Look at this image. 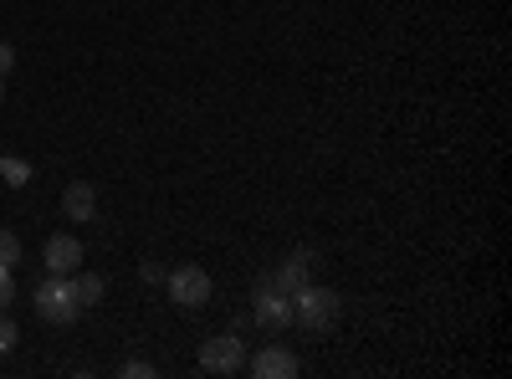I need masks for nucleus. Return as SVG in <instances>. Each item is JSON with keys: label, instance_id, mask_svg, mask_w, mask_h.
Listing matches in <instances>:
<instances>
[{"label": "nucleus", "instance_id": "2", "mask_svg": "<svg viewBox=\"0 0 512 379\" xmlns=\"http://www.w3.org/2000/svg\"><path fill=\"white\" fill-rule=\"evenodd\" d=\"M31 308H36V318H41V323H52V328H67V323L82 313V308H77V298H72V282H67V277H57V272L31 292Z\"/></svg>", "mask_w": 512, "mask_h": 379}, {"label": "nucleus", "instance_id": "17", "mask_svg": "<svg viewBox=\"0 0 512 379\" xmlns=\"http://www.w3.org/2000/svg\"><path fill=\"white\" fill-rule=\"evenodd\" d=\"M0 98H6V88H0Z\"/></svg>", "mask_w": 512, "mask_h": 379}, {"label": "nucleus", "instance_id": "1", "mask_svg": "<svg viewBox=\"0 0 512 379\" xmlns=\"http://www.w3.org/2000/svg\"><path fill=\"white\" fill-rule=\"evenodd\" d=\"M338 313H344V298H338L333 287L308 282V287H297V292H292V323H297V328L328 333V328L338 323Z\"/></svg>", "mask_w": 512, "mask_h": 379}, {"label": "nucleus", "instance_id": "12", "mask_svg": "<svg viewBox=\"0 0 512 379\" xmlns=\"http://www.w3.org/2000/svg\"><path fill=\"white\" fill-rule=\"evenodd\" d=\"M16 262H21V241H16V231L0 226V267H11V272H16Z\"/></svg>", "mask_w": 512, "mask_h": 379}, {"label": "nucleus", "instance_id": "8", "mask_svg": "<svg viewBox=\"0 0 512 379\" xmlns=\"http://www.w3.org/2000/svg\"><path fill=\"white\" fill-rule=\"evenodd\" d=\"M308 267H313V251H292V257H287V262H282L267 282H272L277 292H287V298H292L297 287H308V282H313V277H308Z\"/></svg>", "mask_w": 512, "mask_h": 379}, {"label": "nucleus", "instance_id": "16", "mask_svg": "<svg viewBox=\"0 0 512 379\" xmlns=\"http://www.w3.org/2000/svg\"><path fill=\"white\" fill-rule=\"evenodd\" d=\"M16 67V47H11V41H0V77H6Z\"/></svg>", "mask_w": 512, "mask_h": 379}, {"label": "nucleus", "instance_id": "7", "mask_svg": "<svg viewBox=\"0 0 512 379\" xmlns=\"http://www.w3.org/2000/svg\"><path fill=\"white\" fill-rule=\"evenodd\" d=\"M297 369H303V364H297V354L282 349V344H267L262 354L251 359V374H256V379H292Z\"/></svg>", "mask_w": 512, "mask_h": 379}, {"label": "nucleus", "instance_id": "15", "mask_svg": "<svg viewBox=\"0 0 512 379\" xmlns=\"http://www.w3.org/2000/svg\"><path fill=\"white\" fill-rule=\"evenodd\" d=\"M118 374H123V379H154V364H149V359H128Z\"/></svg>", "mask_w": 512, "mask_h": 379}, {"label": "nucleus", "instance_id": "3", "mask_svg": "<svg viewBox=\"0 0 512 379\" xmlns=\"http://www.w3.org/2000/svg\"><path fill=\"white\" fill-rule=\"evenodd\" d=\"M210 272L200 267V262H180L175 272H169V303L175 308H190V313H200L205 303H210Z\"/></svg>", "mask_w": 512, "mask_h": 379}, {"label": "nucleus", "instance_id": "10", "mask_svg": "<svg viewBox=\"0 0 512 379\" xmlns=\"http://www.w3.org/2000/svg\"><path fill=\"white\" fill-rule=\"evenodd\" d=\"M67 282H72V298H77V308H82V313L103 303V277H98V272H72Z\"/></svg>", "mask_w": 512, "mask_h": 379}, {"label": "nucleus", "instance_id": "13", "mask_svg": "<svg viewBox=\"0 0 512 379\" xmlns=\"http://www.w3.org/2000/svg\"><path fill=\"white\" fill-rule=\"evenodd\" d=\"M16 303V272L11 267H0V313H6Z\"/></svg>", "mask_w": 512, "mask_h": 379}, {"label": "nucleus", "instance_id": "6", "mask_svg": "<svg viewBox=\"0 0 512 379\" xmlns=\"http://www.w3.org/2000/svg\"><path fill=\"white\" fill-rule=\"evenodd\" d=\"M41 262H47V272H57V277H72V272H77V262H82V241H77L72 231L52 236V241H47V251H41Z\"/></svg>", "mask_w": 512, "mask_h": 379}, {"label": "nucleus", "instance_id": "9", "mask_svg": "<svg viewBox=\"0 0 512 379\" xmlns=\"http://www.w3.org/2000/svg\"><path fill=\"white\" fill-rule=\"evenodd\" d=\"M93 210H98V190L88 185V180H72L67 190H62V216L77 226V221H93Z\"/></svg>", "mask_w": 512, "mask_h": 379}, {"label": "nucleus", "instance_id": "11", "mask_svg": "<svg viewBox=\"0 0 512 379\" xmlns=\"http://www.w3.org/2000/svg\"><path fill=\"white\" fill-rule=\"evenodd\" d=\"M0 180L21 190V185L31 180V164H26V159H16V154H0Z\"/></svg>", "mask_w": 512, "mask_h": 379}, {"label": "nucleus", "instance_id": "5", "mask_svg": "<svg viewBox=\"0 0 512 379\" xmlns=\"http://www.w3.org/2000/svg\"><path fill=\"white\" fill-rule=\"evenodd\" d=\"M256 328H267V333H282L292 323V298L287 292H277L272 282H256V308H251Z\"/></svg>", "mask_w": 512, "mask_h": 379}, {"label": "nucleus", "instance_id": "4", "mask_svg": "<svg viewBox=\"0 0 512 379\" xmlns=\"http://www.w3.org/2000/svg\"><path fill=\"white\" fill-rule=\"evenodd\" d=\"M200 369L205 374H236V369H246V344L236 339V333H216V339L200 344Z\"/></svg>", "mask_w": 512, "mask_h": 379}, {"label": "nucleus", "instance_id": "14", "mask_svg": "<svg viewBox=\"0 0 512 379\" xmlns=\"http://www.w3.org/2000/svg\"><path fill=\"white\" fill-rule=\"evenodd\" d=\"M16 339H21V328H16L6 313H0V354H11V349H16Z\"/></svg>", "mask_w": 512, "mask_h": 379}]
</instances>
